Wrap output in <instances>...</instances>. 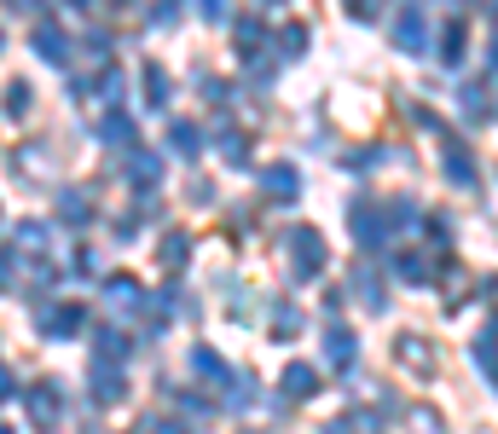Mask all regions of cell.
<instances>
[{"mask_svg": "<svg viewBox=\"0 0 498 434\" xmlns=\"http://www.w3.org/2000/svg\"><path fill=\"white\" fill-rule=\"evenodd\" d=\"M290 261H295V278H319L324 272V238L314 226H302L290 238Z\"/></svg>", "mask_w": 498, "mask_h": 434, "instance_id": "obj_1", "label": "cell"}, {"mask_svg": "<svg viewBox=\"0 0 498 434\" xmlns=\"http://www.w3.org/2000/svg\"><path fill=\"white\" fill-rule=\"evenodd\" d=\"M24 406H29V423L35 429H53L58 417H65V394H58L53 382H35V389L24 394Z\"/></svg>", "mask_w": 498, "mask_h": 434, "instance_id": "obj_2", "label": "cell"}, {"mask_svg": "<svg viewBox=\"0 0 498 434\" xmlns=\"http://www.w3.org/2000/svg\"><path fill=\"white\" fill-rule=\"evenodd\" d=\"M348 221H354V238H360L365 250H383V243H388V209L377 214L371 203H354V214H348Z\"/></svg>", "mask_w": 498, "mask_h": 434, "instance_id": "obj_3", "label": "cell"}, {"mask_svg": "<svg viewBox=\"0 0 498 434\" xmlns=\"http://www.w3.org/2000/svg\"><path fill=\"white\" fill-rule=\"evenodd\" d=\"M87 377H93V399H99V406H116V399L128 394V377H122L116 365H105V360H93Z\"/></svg>", "mask_w": 498, "mask_h": 434, "instance_id": "obj_4", "label": "cell"}, {"mask_svg": "<svg viewBox=\"0 0 498 434\" xmlns=\"http://www.w3.org/2000/svg\"><path fill=\"white\" fill-rule=\"evenodd\" d=\"M388 29H394V46H406V53H423L429 46V18L423 12H400Z\"/></svg>", "mask_w": 498, "mask_h": 434, "instance_id": "obj_5", "label": "cell"}, {"mask_svg": "<svg viewBox=\"0 0 498 434\" xmlns=\"http://www.w3.org/2000/svg\"><path fill=\"white\" fill-rule=\"evenodd\" d=\"M82 324H87V313H82L75 301H65V307H46V313H41V330H46V336H75Z\"/></svg>", "mask_w": 498, "mask_h": 434, "instance_id": "obj_6", "label": "cell"}, {"mask_svg": "<svg viewBox=\"0 0 498 434\" xmlns=\"http://www.w3.org/2000/svg\"><path fill=\"white\" fill-rule=\"evenodd\" d=\"M35 53L46 58V64H58V70H65V64H70V41H65V35H58V29H53V24H41V29H35Z\"/></svg>", "mask_w": 498, "mask_h": 434, "instance_id": "obj_7", "label": "cell"}, {"mask_svg": "<svg viewBox=\"0 0 498 434\" xmlns=\"http://www.w3.org/2000/svg\"><path fill=\"white\" fill-rule=\"evenodd\" d=\"M261 185H267L273 197H295V192H302V174H295L290 163H273L267 174H261Z\"/></svg>", "mask_w": 498, "mask_h": 434, "instance_id": "obj_8", "label": "cell"}, {"mask_svg": "<svg viewBox=\"0 0 498 434\" xmlns=\"http://www.w3.org/2000/svg\"><path fill=\"white\" fill-rule=\"evenodd\" d=\"M168 145H174L180 157H197V151H204V128H197V122H174V128H168Z\"/></svg>", "mask_w": 498, "mask_h": 434, "instance_id": "obj_9", "label": "cell"}, {"mask_svg": "<svg viewBox=\"0 0 498 434\" xmlns=\"http://www.w3.org/2000/svg\"><path fill=\"white\" fill-rule=\"evenodd\" d=\"M128 174H134V185L139 192H151V185L163 180V163L151 157V151H134V163H128Z\"/></svg>", "mask_w": 498, "mask_h": 434, "instance_id": "obj_10", "label": "cell"}, {"mask_svg": "<svg viewBox=\"0 0 498 434\" xmlns=\"http://www.w3.org/2000/svg\"><path fill=\"white\" fill-rule=\"evenodd\" d=\"M324 360H331V365H354V330H336V324H331V330H324Z\"/></svg>", "mask_w": 498, "mask_h": 434, "instance_id": "obj_11", "label": "cell"}, {"mask_svg": "<svg viewBox=\"0 0 498 434\" xmlns=\"http://www.w3.org/2000/svg\"><path fill=\"white\" fill-rule=\"evenodd\" d=\"M192 370H197V377H209V382H232L226 360H221V353H209V348H197V353H192Z\"/></svg>", "mask_w": 498, "mask_h": 434, "instance_id": "obj_12", "label": "cell"}, {"mask_svg": "<svg viewBox=\"0 0 498 434\" xmlns=\"http://www.w3.org/2000/svg\"><path fill=\"white\" fill-rule=\"evenodd\" d=\"M470 353H475V365L498 382V336H493V330H487V336H475V348H470Z\"/></svg>", "mask_w": 498, "mask_h": 434, "instance_id": "obj_13", "label": "cell"}, {"mask_svg": "<svg viewBox=\"0 0 498 434\" xmlns=\"http://www.w3.org/2000/svg\"><path fill=\"white\" fill-rule=\"evenodd\" d=\"M99 139H105V145H134V122L128 116H105L99 122Z\"/></svg>", "mask_w": 498, "mask_h": 434, "instance_id": "obj_14", "label": "cell"}, {"mask_svg": "<svg viewBox=\"0 0 498 434\" xmlns=\"http://www.w3.org/2000/svg\"><path fill=\"white\" fill-rule=\"evenodd\" d=\"M58 221H70V226H87V221H93V209H87V197H82V192H70V197H58Z\"/></svg>", "mask_w": 498, "mask_h": 434, "instance_id": "obj_15", "label": "cell"}, {"mask_svg": "<svg viewBox=\"0 0 498 434\" xmlns=\"http://www.w3.org/2000/svg\"><path fill=\"white\" fill-rule=\"evenodd\" d=\"M284 394H290V399L319 394V389H314V370H307V365H290V370H284Z\"/></svg>", "mask_w": 498, "mask_h": 434, "instance_id": "obj_16", "label": "cell"}, {"mask_svg": "<svg viewBox=\"0 0 498 434\" xmlns=\"http://www.w3.org/2000/svg\"><path fill=\"white\" fill-rule=\"evenodd\" d=\"M105 296L128 313V307H139V284H134V278H111V284H105Z\"/></svg>", "mask_w": 498, "mask_h": 434, "instance_id": "obj_17", "label": "cell"}, {"mask_svg": "<svg viewBox=\"0 0 498 434\" xmlns=\"http://www.w3.org/2000/svg\"><path fill=\"white\" fill-rule=\"evenodd\" d=\"M185 261H192V243H185V238H180V232H174V238H168V243H163V267H168V272H180V267H185Z\"/></svg>", "mask_w": 498, "mask_h": 434, "instance_id": "obj_18", "label": "cell"}, {"mask_svg": "<svg viewBox=\"0 0 498 434\" xmlns=\"http://www.w3.org/2000/svg\"><path fill=\"white\" fill-rule=\"evenodd\" d=\"M145 104H151V111H163V104H168V75L163 70H145Z\"/></svg>", "mask_w": 498, "mask_h": 434, "instance_id": "obj_19", "label": "cell"}, {"mask_svg": "<svg viewBox=\"0 0 498 434\" xmlns=\"http://www.w3.org/2000/svg\"><path fill=\"white\" fill-rule=\"evenodd\" d=\"M400 360H406L412 370H429V365H434V360H429V348L417 342V336H400Z\"/></svg>", "mask_w": 498, "mask_h": 434, "instance_id": "obj_20", "label": "cell"}, {"mask_svg": "<svg viewBox=\"0 0 498 434\" xmlns=\"http://www.w3.org/2000/svg\"><path fill=\"white\" fill-rule=\"evenodd\" d=\"M446 180H458V185H475V168L463 151H446Z\"/></svg>", "mask_w": 498, "mask_h": 434, "instance_id": "obj_21", "label": "cell"}, {"mask_svg": "<svg viewBox=\"0 0 498 434\" xmlns=\"http://www.w3.org/2000/svg\"><path fill=\"white\" fill-rule=\"evenodd\" d=\"M487 111H493V104H487V93H481V87H463V116H470V122H481Z\"/></svg>", "mask_w": 498, "mask_h": 434, "instance_id": "obj_22", "label": "cell"}, {"mask_svg": "<svg viewBox=\"0 0 498 434\" xmlns=\"http://www.w3.org/2000/svg\"><path fill=\"white\" fill-rule=\"evenodd\" d=\"M105 353L128 360V336H122V330H99V360H105Z\"/></svg>", "mask_w": 498, "mask_h": 434, "instance_id": "obj_23", "label": "cell"}, {"mask_svg": "<svg viewBox=\"0 0 498 434\" xmlns=\"http://www.w3.org/2000/svg\"><path fill=\"white\" fill-rule=\"evenodd\" d=\"M6 116H29V87H6Z\"/></svg>", "mask_w": 498, "mask_h": 434, "instance_id": "obj_24", "label": "cell"}, {"mask_svg": "<svg viewBox=\"0 0 498 434\" xmlns=\"http://www.w3.org/2000/svg\"><path fill=\"white\" fill-rule=\"evenodd\" d=\"M18 243H29L24 255H41V243H46V226H18Z\"/></svg>", "mask_w": 498, "mask_h": 434, "instance_id": "obj_25", "label": "cell"}, {"mask_svg": "<svg viewBox=\"0 0 498 434\" xmlns=\"http://www.w3.org/2000/svg\"><path fill=\"white\" fill-rule=\"evenodd\" d=\"M295 324H302V319H295V313H290V307H278V313H273V330H278V336H290V330H295Z\"/></svg>", "mask_w": 498, "mask_h": 434, "instance_id": "obj_26", "label": "cell"}, {"mask_svg": "<svg viewBox=\"0 0 498 434\" xmlns=\"http://www.w3.org/2000/svg\"><path fill=\"white\" fill-rule=\"evenodd\" d=\"M238 46L249 53V46H261V24H238Z\"/></svg>", "mask_w": 498, "mask_h": 434, "instance_id": "obj_27", "label": "cell"}, {"mask_svg": "<svg viewBox=\"0 0 498 434\" xmlns=\"http://www.w3.org/2000/svg\"><path fill=\"white\" fill-rule=\"evenodd\" d=\"M284 53H307V29H284Z\"/></svg>", "mask_w": 498, "mask_h": 434, "instance_id": "obj_28", "label": "cell"}, {"mask_svg": "<svg viewBox=\"0 0 498 434\" xmlns=\"http://www.w3.org/2000/svg\"><path fill=\"white\" fill-rule=\"evenodd\" d=\"M151 24H174V0H157V6H151Z\"/></svg>", "mask_w": 498, "mask_h": 434, "instance_id": "obj_29", "label": "cell"}, {"mask_svg": "<svg viewBox=\"0 0 498 434\" xmlns=\"http://www.w3.org/2000/svg\"><path fill=\"white\" fill-rule=\"evenodd\" d=\"M197 12H209V24L226 18V0H197Z\"/></svg>", "mask_w": 498, "mask_h": 434, "instance_id": "obj_30", "label": "cell"}, {"mask_svg": "<svg viewBox=\"0 0 498 434\" xmlns=\"http://www.w3.org/2000/svg\"><path fill=\"white\" fill-rule=\"evenodd\" d=\"M139 434H185V429H180V423H168V417H163V423H157V417H151V423L139 429Z\"/></svg>", "mask_w": 498, "mask_h": 434, "instance_id": "obj_31", "label": "cell"}, {"mask_svg": "<svg viewBox=\"0 0 498 434\" xmlns=\"http://www.w3.org/2000/svg\"><path fill=\"white\" fill-rule=\"evenodd\" d=\"M0 284H12V255L0 250Z\"/></svg>", "mask_w": 498, "mask_h": 434, "instance_id": "obj_32", "label": "cell"}, {"mask_svg": "<svg viewBox=\"0 0 498 434\" xmlns=\"http://www.w3.org/2000/svg\"><path fill=\"white\" fill-rule=\"evenodd\" d=\"M348 6H354V12H365V18H371V12H377V0H348Z\"/></svg>", "mask_w": 498, "mask_h": 434, "instance_id": "obj_33", "label": "cell"}, {"mask_svg": "<svg viewBox=\"0 0 498 434\" xmlns=\"http://www.w3.org/2000/svg\"><path fill=\"white\" fill-rule=\"evenodd\" d=\"M0 399H12V377H6V365H0Z\"/></svg>", "mask_w": 498, "mask_h": 434, "instance_id": "obj_34", "label": "cell"}, {"mask_svg": "<svg viewBox=\"0 0 498 434\" xmlns=\"http://www.w3.org/2000/svg\"><path fill=\"white\" fill-rule=\"evenodd\" d=\"M324 434H348V423H331V429H324Z\"/></svg>", "mask_w": 498, "mask_h": 434, "instance_id": "obj_35", "label": "cell"}, {"mask_svg": "<svg viewBox=\"0 0 498 434\" xmlns=\"http://www.w3.org/2000/svg\"><path fill=\"white\" fill-rule=\"evenodd\" d=\"M70 6H87V0H70Z\"/></svg>", "mask_w": 498, "mask_h": 434, "instance_id": "obj_36", "label": "cell"}, {"mask_svg": "<svg viewBox=\"0 0 498 434\" xmlns=\"http://www.w3.org/2000/svg\"><path fill=\"white\" fill-rule=\"evenodd\" d=\"M111 6H128V0H111Z\"/></svg>", "mask_w": 498, "mask_h": 434, "instance_id": "obj_37", "label": "cell"}, {"mask_svg": "<svg viewBox=\"0 0 498 434\" xmlns=\"http://www.w3.org/2000/svg\"><path fill=\"white\" fill-rule=\"evenodd\" d=\"M0 434H12V429H0Z\"/></svg>", "mask_w": 498, "mask_h": 434, "instance_id": "obj_38", "label": "cell"}]
</instances>
